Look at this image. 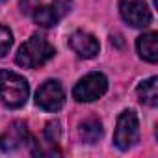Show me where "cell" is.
I'll return each instance as SVG.
<instances>
[{"instance_id": "cell-1", "label": "cell", "mask_w": 158, "mask_h": 158, "mask_svg": "<svg viewBox=\"0 0 158 158\" xmlns=\"http://www.w3.org/2000/svg\"><path fill=\"white\" fill-rule=\"evenodd\" d=\"M30 95V86L24 76L13 71L0 69V101L4 106L15 110L26 104Z\"/></svg>"}, {"instance_id": "cell-2", "label": "cell", "mask_w": 158, "mask_h": 158, "mask_svg": "<svg viewBox=\"0 0 158 158\" xmlns=\"http://www.w3.org/2000/svg\"><path fill=\"white\" fill-rule=\"evenodd\" d=\"M56 50L54 47L43 37V35H32L28 41H24L15 56L17 65L24 69H35L43 63H47L50 58H54Z\"/></svg>"}, {"instance_id": "cell-3", "label": "cell", "mask_w": 158, "mask_h": 158, "mask_svg": "<svg viewBox=\"0 0 158 158\" xmlns=\"http://www.w3.org/2000/svg\"><path fill=\"white\" fill-rule=\"evenodd\" d=\"M139 139V121L134 110H125L119 114L114 132V145L121 151H128Z\"/></svg>"}, {"instance_id": "cell-4", "label": "cell", "mask_w": 158, "mask_h": 158, "mask_svg": "<svg viewBox=\"0 0 158 158\" xmlns=\"http://www.w3.org/2000/svg\"><path fill=\"white\" fill-rule=\"evenodd\" d=\"M108 91V78L102 73H89L73 88V99L76 102H93Z\"/></svg>"}, {"instance_id": "cell-5", "label": "cell", "mask_w": 158, "mask_h": 158, "mask_svg": "<svg viewBox=\"0 0 158 158\" xmlns=\"http://www.w3.org/2000/svg\"><path fill=\"white\" fill-rule=\"evenodd\" d=\"M35 104L45 112H58L65 104V89L60 80H47L35 93Z\"/></svg>"}, {"instance_id": "cell-6", "label": "cell", "mask_w": 158, "mask_h": 158, "mask_svg": "<svg viewBox=\"0 0 158 158\" xmlns=\"http://www.w3.org/2000/svg\"><path fill=\"white\" fill-rule=\"evenodd\" d=\"M119 13L123 21L132 28H147L152 21L145 0H119Z\"/></svg>"}, {"instance_id": "cell-7", "label": "cell", "mask_w": 158, "mask_h": 158, "mask_svg": "<svg viewBox=\"0 0 158 158\" xmlns=\"http://www.w3.org/2000/svg\"><path fill=\"white\" fill-rule=\"evenodd\" d=\"M32 141H34V138L30 136L26 125L21 123V121H15L2 136H0V149H2L4 152H13L21 145L32 143Z\"/></svg>"}, {"instance_id": "cell-8", "label": "cell", "mask_w": 158, "mask_h": 158, "mask_svg": "<svg viewBox=\"0 0 158 158\" xmlns=\"http://www.w3.org/2000/svg\"><path fill=\"white\" fill-rule=\"evenodd\" d=\"M69 47L80 56V58H86V60H91L99 54V39L89 34V32H84V30H78L74 32L71 37H69Z\"/></svg>"}, {"instance_id": "cell-9", "label": "cell", "mask_w": 158, "mask_h": 158, "mask_svg": "<svg viewBox=\"0 0 158 158\" xmlns=\"http://www.w3.org/2000/svg\"><path fill=\"white\" fill-rule=\"evenodd\" d=\"M136 48H138V54L145 61L156 63L158 61V34L156 32H147V34L139 35L138 41H136Z\"/></svg>"}, {"instance_id": "cell-10", "label": "cell", "mask_w": 158, "mask_h": 158, "mask_svg": "<svg viewBox=\"0 0 158 158\" xmlns=\"http://www.w3.org/2000/svg\"><path fill=\"white\" fill-rule=\"evenodd\" d=\"M136 93H138L139 102L154 108L158 104V78L156 76H151V78H147V80L139 82Z\"/></svg>"}, {"instance_id": "cell-11", "label": "cell", "mask_w": 158, "mask_h": 158, "mask_svg": "<svg viewBox=\"0 0 158 158\" xmlns=\"http://www.w3.org/2000/svg\"><path fill=\"white\" fill-rule=\"evenodd\" d=\"M60 19H61V15L54 6H37L34 10V21H35V24H39L43 28L56 26Z\"/></svg>"}, {"instance_id": "cell-12", "label": "cell", "mask_w": 158, "mask_h": 158, "mask_svg": "<svg viewBox=\"0 0 158 158\" xmlns=\"http://www.w3.org/2000/svg\"><path fill=\"white\" fill-rule=\"evenodd\" d=\"M102 136V125L99 119H88L80 125V138L84 143H95Z\"/></svg>"}, {"instance_id": "cell-13", "label": "cell", "mask_w": 158, "mask_h": 158, "mask_svg": "<svg viewBox=\"0 0 158 158\" xmlns=\"http://www.w3.org/2000/svg\"><path fill=\"white\" fill-rule=\"evenodd\" d=\"M11 45H13V32L8 26L0 24V58H4L10 52Z\"/></svg>"}, {"instance_id": "cell-14", "label": "cell", "mask_w": 158, "mask_h": 158, "mask_svg": "<svg viewBox=\"0 0 158 158\" xmlns=\"http://www.w3.org/2000/svg\"><path fill=\"white\" fill-rule=\"evenodd\" d=\"M60 136H61V128H60V123L58 121H50L45 128V138L48 143H58L60 141Z\"/></svg>"}, {"instance_id": "cell-15", "label": "cell", "mask_w": 158, "mask_h": 158, "mask_svg": "<svg viewBox=\"0 0 158 158\" xmlns=\"http://www.w3.org/2000/svg\"><path fill=\"white\" fill-rule=\"evenodd\" d=\"M52 6L60 11V15L63 17L67 11H71V6H73V0H52Z\"/></svg>"}]
</instances>
